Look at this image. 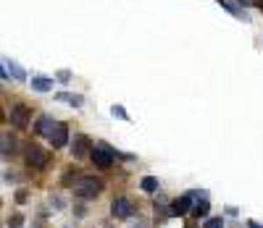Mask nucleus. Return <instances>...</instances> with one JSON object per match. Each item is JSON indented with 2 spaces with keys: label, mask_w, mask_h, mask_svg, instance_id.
<instances>
[{
  "label": "nucleus",
  "mask_w": 263,
  "mask_h": 228,
  "mask_svg": "<svg viewBox=\"0 0 263 228\" xmlns=\"http://www.w3.org/2000/svg\"><path fill=\"white\" fill-rule=\"evenodd\" d=\"M48 160H50V155L42 150L40 144H27V147H24V163H27V168L42 171V168L48 165Z\"/></svg>",
  "instance_id": "obj_1"
},
{
  "label": "nucleus",
  "mask_w": 263,
  "mask_h": 228,
  "mask_svg": "<svg viewBox=\"0 0 263 228\" xmlns=\"http://www.w3.org/2000/svg\"><path fill=\"white\" fill-rule=\"evenodd\" d=\"M100 192H103V181H100V178H95V176H84V178H79L77 194H79L82 199H95Z\"/></svg>",
  "instance_id": "obj_2"
},
{
  "label": "nucleus",
  "mask_w": 263,
  "mask_h": 228,
  "mask_svg": "<svg viewBox=\"0 0 263 228\" xmlns=\"http://www.w3.org/2000/svg\"><path fill=\"white\" fill-rule=\"evenodd\" d=\"M90 157H92V163H95L98 168L108 171V168L114 165V157H116V150H111V147H105V144H100V147H92Z\"/></svg>",
  "instance_id": "obj_3"
},
{
  "label": "nucleus",
  "mask_w": 263,
  "mask_h": 228,
  "mask_svg": "<svg viewBox=\"0 0 263 228\" xmlns=\"http://www.w3.org/2000/svg\"><path fill=\"white\" fill-rule=\"evenodd\" d=\"M8 118H11V126H16V129H27L29 126V118H32V108H27V105H13L11 108V113H8Z\"/></svg>",
  "instance_id": "obj_4"
},
{
  "label": "nucleus",
  "mask_w": 263,
  "mask_h": 228,
  "mask_svg": "<svg viewBox=\"0 0 263 228\" xmlns=\"http://www.w3.org/2000/svg\"><path fill=\"white\" fill-rule=\"evenodd\" d=\"M111 215L119 218V220H129L132 215H135V204H132L126 197H116L111 202Z\"/></svg>",
  "instance_id": "obj_5"
},
{
  "label": "nucleus",
  "mask_w": 263,
  "mask_h": 228,
  "mask_svg": "<svg viewBox=\"0 0 263 228\" xmlns=\"http://www.w3.org/2000/svg\"><path fill=\"white\" fill-rule=\"evenodd\" d=\"M92 152V139L87 134H74V139H71V155L74 157H87Z\"/></svg>",
  "instance_id": "obj_6"
},
{
  "label": "nucleus",
  "mask_w": 263,
  "mask_h": 228,
  "mask_svg": "<svg viewBox=\"0 0 263 228\" xmlns=\"http://www.w3.org/2000/svg\"><path fill=\"white\" fill-rule=\"evenodd\" d=\"M66 142H69V126H66V123H55V129H53V134H50V144H53V150L66 147Z\"/></svg>",
  "instance_id": "obj_7"
},
{
  "label": "nucleus",
  "mask_w": 263,
  "mask_h": 228,
  "mask_svg": "<svg viewBox=\"0 0 263 228\" xmlns=\"http://www.w3.org/2000/svg\"><path fill=\"white\" fill-rule=\"evenodd\" d=\"M192 208H195V204H192V194H184V197L171 202V215H187Z\"/></svg>",
  "instance_id": "obj_8"
},
{
  "label": "nucleus",
  "mask_w": 263,
  "mask_h": 228,
  "mask_svg": "<svg viewBox=\"0 0 263 228\" xmlns=\"http://www.w3.org/2000/svg\"><path fill=\"white\" fill-rule=\"evenodd\" d=\"M53 129H55V121H53L50 116H42V118H37V123H34V134H37V136H50Z\"/></svg>",
  "instance_id": "obj_9"
},
{
  "label": "nucleus",
  "mask_w": 263,
  "mask_h": 228,
  "mask_svg": "<svg viewBox=\"0 0 263 228\" xmlns=\"http://www.w3.org/2000/svg\"><path fill=\"white\" fill-rule=\"evenodd\" d=\"M29 84H32L34 92H50L53 89V79H48V76H32Z\"/></svg>",
  "instance_id": "obj_10"
},
{
  "label": "nucleus",
  "mask_w": 263,
  "mask_h": 228,
  "mask_svg": "<svg viewBox=\"0 0 263 228\" xmlns=\"http://www.w3.org/2000/svg\"><path fill=\"white\" fill-rule=\"evenodd\" d=\"M79 173H82L79 168H66V171H63V176H61V184H63V186H71V184H79V178H82Z\"/></svg>",
  "instance_id": "obj_11"
},
{
  "label": "nucleus",
  "mask_w": 263,
  "mask_h": 228,
  "mask_svg": "<svg viewBox=\"0 0 263 228\" xmlns=\"http://www.w3.org/2000/svg\"><path fill=\"white\" fill-rule=\"evenodd\" d=\"M0 152H3V157H11V155L16 152V139H13L8 131L3 134V142H0Z\"/></svg>",
  "instance_id": "obj_12"
},
{
  "label": "nucleus",
  "mask_w": 263,
  "mask_h": 228,
  "mask_svg": "<svg viewBox=\"0 0 263 228\" xmlns=\"http://www.w3.org/2000/svg\"><path fill=\"white\" fill-rule=\"evenodd\" d=\"M140 189H142L145 194H156V192H158V178H156V176H142Z\"/></svg>",
  "instance_id": "obj_13"
},
{
  "label": "nucleus",
  "mask_w": 263,
  "mask_h": 228,
  "mask_svg": "<svg viewBox=\"0 0 263 228\" xmlns=\"http://www.w3.org/2000/svg\"><path fill=\"white\" fill-rule=\"evenodd\" d=\"M55 100H58V102H69L71 108H82V105H84V97H79V95H69V92H58Z\"/></svg>",
  "instance_id": "obj_14"
},
{
  "label": "nucleus",
  "mask_w": 263,
  "mask_h": 228,
  "mask_svg": "<svg viewBox=\"0 0 263 228\" xmlns=\"http://www.w3.org/2000/svg\"><path fill=\"white\" fill-rule=\"evenodd\" d=\"M208 210H211V204H208V199H205V197H203V199H200V202H197L195 208H192L195 218H205V215H208Z\"/></svg>",
  "instance_id": "obj_15"
},
{
  "label": "nucleus",
  "mask_w": 263,
  "mask_h": 228,
  "mask_svg": "<svg viewBox=\"0 0 263 228\" xmlns=\"http://www.w3.org/2000/svg\"><path fill=\"white\" fill-rule=\"evenodd\" d=\"M3 66H6V68H11V71H13V76H16V79H21V81L27 79V76H24V71H21V68H18V66H16L13 60H3Z\"/></svg>",
  "instance_id": "obj_16"
},
{
  "label": "nucleus",
  "mask_w": 263,
  "mask_h": 228,
  "mask_svg": "<svg viewBox=\"0 0 263 228\" xmlns=\"http://www.w3.org/2000/svg\"><path fill=\"white\" fill-rule=\"evenodd\" d=\"M203 228H224V220L221 218H205L203 220Z\"/></svg>",
  "instance_id": "obj_17"
},
{
  "label": "nucleus",
  "mask_w": 263,
  "mask_h": 228,
  "mask_svg": "<svg viewBox=\"0 0 263 228\" xmlns=\"http://www.w3.org/2000/svg\"><path fill=\"white\" fill-rule=\"evenodd\" d=\"M21 225H24V215H13V218H8V228H21Z\"/></svg>",
  "instance_id": "obj_18"
},
{
  "label": "nucleus",
  "mask_w": 263,
  "mask_h": 228,
  "mask_svg": "<svg viewBox=\"0 0 263 228\" xmlns=\"http://www.w3.org/2000/svg\"><path fill=\"white\" fill-rule=\"evenodd\" d=\"M111 113H114L116 118H124V121H129V116H126V110H124V105H114V108H111Z\"/></svg>",
  "instance_id": "obj_19"
},
{
  "label": "nucleus",
  "mask_w": 263,
  "mask_h": 228,
  "mask_svg": "<svg viewBox=\"0 0 263 228\" xmlns=\"http://www.w3.org/2000/svg\"><path fill=\"white\" fill-rule=\"evenodd\" d=\"M13 199H16V202H18V204H24V202H27V199H29V192H27V189H18V192H16V197H13Z\"/></svg>",
  "instance_id": "obj_20"
},
{
  "label": "nucleus",
  "mask_w": 263,
  "mask_h": 228,
  "mask_svg": "<svg viewBox=\"0 0 263 228\" xmlns=\"http://www.w3.org/2000/svg\"><path fill=\"white\" fill-rule=\"evenodd\" d=\"M53 208H55V210H63V208H66V202H63L61 197H53Z\"/></svg>",
  "instance_id": "obj_21"
},
{
  "label": "nucleus",
  "mask_w": 263,
  "mask_h": 228,
  "mask_svg": "<svg viewBox=\"0 0 263 228\" xmlns=\"http://www.w3.org/2000/svg\"><path fill=\"white\" fill-rule=\"evenodd\" d=\"M69 79H71V71H58V81H63V84H66Z\"/></svg>",
  "instance_id": "obj_22"
},
{
  "label": "nucleus",
  "mask_w": 263,
  "mask_h": 228,
  "mask_svg": "<svg viewBox=\"0 0 263 228\" xmlns=\"http://www.w3.org/2000/svg\"><path fill=\"white\" fill-rule=\"evenodd\" d=\"M74 215H77V218H84V215H87L84 204H77V208H74Z\"/></svg>",
  "instance_id": "obj_23"
},
{
  "label": "nucleus",
  "mask_w": 263,
  "mask_h": 228,
  "mask_svg": "<svg viewBox=\"0 0 263 228\" xmlns=\"http://www.w3.org/2000/svg\"><path fill=\"white\" fill-rule=\"evenodd\" d=\"M3 173H6V176H3V181H13V178H16V176H13V171H3Z\"/></svg>",
  "instance_id": "obj_24"
},
{
  "label": "nucleus",
  "mask_w": 263,
  "mask_h": 228,
  "mask_svg": "<svg viewBox=\"0 0 263 228\" xmlns=\"http://www.w3.org/2000/svg\"><path fill=\"white\" fill-rule=\"evenodd\" d=\"M105 228H114V225H111V223H105Z\"/></svg>",
  "instance_id": "obj_25"
},
{
  "label": "nucleus",
  "mask_w": 263,
  "mask_h": 228,
  "mask_svg": "<svg viewBox=\"0 0 263 228\" xmlns=\"http://www.w3.org/2000/svg\"><path fill=\"white\" fill-rule=\"evenodd\" d=\"M258 3H260V8H263V0H258Z\"/></svg>",
  "instance_id": "obj_26"
}]
</instances>
